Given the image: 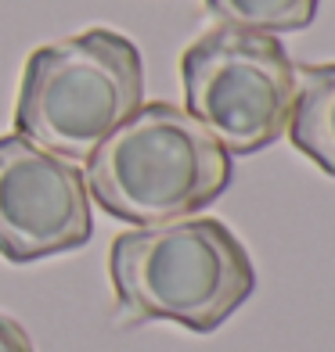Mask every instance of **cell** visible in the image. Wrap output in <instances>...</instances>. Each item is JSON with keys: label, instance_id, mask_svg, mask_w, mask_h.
Here are the masks:
<instances>
[{"label": "cell", "instance_id": "obj_1", "mask_svg": "<svg viewBox=\"0 0 335 352\" xmlns=\"http://www.w3.org/2000/svg\"><path fill=\"white\" fill-rule=\"evenodd\" d=\"M231 155L184 108L141 104L87 158V195L134 227L187 219L227 190Z\"/></svg>", "mask_w": 335, "mask_h": 352}, {"label": "cell", "instance_id": "obj_2", "mask_svg": "<svg viewBox=\"0 0 335 352\" xmlns=\"http://www.w3.org/2000/svg\"><path fill=\"white\" fill-rule=\"evenodd\" d=\"M108 274L130 320H173L195 334L216 331L256 287L245 245L213 216L119 234Z\"/></svg>", "mask_w": 335, "mask_h": 352}, {"label": "cell", "instance_id": "obj_3", "mask_svg": "<svg viewBox=\"0 0 335 352\" xmlns=\"http://www.w3.org/2000/svg\"><path fill=\"white\" fill-rule=\"evenodd\" d=\"M141 104L145 65L137 43L112 29H87L29 54L14 133L65 162H87Z\"/></svg>", "mask_w": 335, "mask_h": 352}, {"label": "cell", "instance_id": "obj_4", "mask_svg": "<svg viewBox=\"0 0 335 352\" xmlns=\"http://www.w3.org/2000/svg\"><path fill=\"white\" fill-rule=\"evenodd\" d=\"M184 111L231 158L270 148L292 119L296 65L278 36L220 25L184 51Z\"/></svg>", "mask_w": 335, "mask_h": 352}, {"label": "cell", "instance_id": "obj_5", "mask_svg": "<svg viewBox=\"0 0 335 352\" xmlns=\"http://www.w3.org/2000/svg\"><path fill=\"white\" fill-rule=\"evenodd\" d=\"M90 234L83 169L19 133L0 137V255L37 263L83 248Z\"/></svg>", "mask_w": 335, "mask_h": 352}, {"label": "cell", "instance_id": "obj_6", "mask_svg": "<svg viewBox=\"0 0 335 352\" xmlns=\"http://www.w3.org/2000/svg\"><path fill=\"white\" fill-rule=\"evenodd\" d=\"M289 140L317 169L335 176V65L296 69V104Z\"/></svg>", "mask_w": 335, "mask_h": 352}, {"label": "cell", "instance_id": "obj_7", "mask_svg": "<svg viewBox=\"0 0 335 352\" xmlns=\"http://www.w3.org/2000/svg\"><path fill=\"white\" fill-rule=\"evenodd\" d=\"M223 25L252 29V33H299L317 19L321 0H205Z\"/></svg>", "mask_w": 335, "mask_h": 352}, {"label": "cell", "instance_id": "obj_8", "mask_svg": "<svg viewBox=\"0 0 335 352\" xmlns=\"http://www.w3.org/2000/svg\"><path fill=\"white\" fill-rule=\"evenodd\" d=\"M0 352H37L26 327L14 316H4V313H0Z\"/></svg>", "mask_w": 335, "mask_h": 352}]
</instances>
